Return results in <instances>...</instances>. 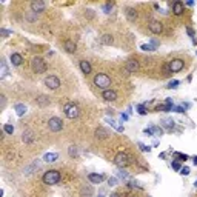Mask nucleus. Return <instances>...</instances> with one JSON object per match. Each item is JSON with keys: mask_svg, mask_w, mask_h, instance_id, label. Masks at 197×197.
<instances>
[{"mask_svg": "<svg viewBox=\"0 0 197 197\" xmlns=\"http://www.w3.org/2000/svg\"><path fill=\"white\" fill-rule=\"evenodd\" d=\"M68 152H69L71 157H77V155H78V149H77V146H69Z\"/></svg>", "mask_w": 197, "mask_h": 197, "instance_id": "31", "label": "nucleus"}, {"mask_svg": "<svg viewBox=\"0 0 197 197\" xmlns=\"http://www.w3.org/2000/svg\"><path fill=\"white\" fill-rule=\"evenodd\" d=\"M31 69L34 71V74H43L46 71V62L42 57H34L31 62Z\"/></svg>", "mask_w": 197, "mask_h": 197, "instance_id": "5", "label": "nucleus"}, {"mask_svg": "<svg viewBox=\"0 0 197 197\" xmlns=\"http://www.w3.org/2000/svg\"><path fill=\"white\" fill-rule=\"evenodd\" d=\"M94 85H96L97 88L103 89V91L111 89V78H109V75L103 74V72L96 74V75H94Z\"/></svg>", "mask_w": 197, "mask_h": 197, "instance_id": "2", "label": "nucleus"}, {"mask_svg": "<svg viewBox=\"0 0 197 197\" xmlns=\"http://www.w3.org/2000/svg\"><path fill=\"white\" fill-rule=\"evenodd\" d=\"M119 177H120V179H126V177H128V174L123 171V168H120V171H119Z\"/></svg>", "mask_w": 197, "mask_h": 197, "instance_id": "39", "label": "nucleus"}, {"mask_svg": "<svg viewBox=\"0 0 197 197\" xmlns=\"http://www.w3.org/2000/svg\"><path fill=\"white\" fill-rule=\"evenodd\" d=\"M35 168H38V160H37V162H34L32 165H29L28 168L25 169V173H26V174H31V173H32V169H35Z\"/></svg>", "mask_w": 197, "mask_h": 197, "instance_id": "29", "label": "nucleus"}, {"mask_svg": "<svg viewBox=\"0 0 197 197\" xmlns=\"http://www.w3.org/2000/svg\"><path fill=\"white\" fill-rule=\"evenodd\" d=\"M63 48H65V51H66V52H71V54L77 51V45H75V42H74V40H69V38L63 42Z\"/></svg>", "mask_w": 197, "mask_h": 197, "instance_id": "14", "label": "nucleus"}, {"mask_svg": "<svg viewBox=\"0 0 197 197\" xmlns=\"http://www.w3.org/2000/svg\"><path fill=\"white\" fill-rule=\"evenodd\" d=\"M137 109H139V114H142V115H145V114H146L145 105H137Z\"/></svg>", "mask_w": 197, "mask_h": 197, "instance_id": "34", "label": "nucleus"}, {"mask_svg": "<svg viewBox=\"0 0 197 197\" xmlns=\"http://www.w3.org/2000/svg\"><path fill=\"white\" fill-rule=\"evenodd\" d=\"M140 49H142V51H154L155 48H154L151 43H143V45H140Z\"/></svg>", "mask_w": 197, "mask_h": 197, "instance_id": "30", "label": "nucleus"}, {"mask_svg": "<svg viewBox=\"0 0 197 197\" xmlns=\"http://www.w3.org/2000/svg\"><path fill=\"white\" fill-rule=\"evenodd\" d=\"M48 126H49L51 131L59 133V131H62V128H63V122H62V119H59V117H51V119L48 120Z\"/></svg>", "mask_w": 197, "mask_h": 197, "instance_id": "7", "label": "nucleus"}, {"mask_svg": "<svg viewBox=\"0 0 197 197\" xmlns=\"http://www.w3.org/2000/svg\"><path fill=\"white\" fill-rule=\"evenodd\" d=\"M139 148H140L143 152H149V151H151V148L146 146V145H143V143H139Z\"/></svg>", "mask_w": 197, "mask_h": 197, "instance_id": "37", "label": "nucleus"}, {"mask_svg": "<svg viewBox=\"0 0 197 197\" xmlns=\"http://www.w3.org/2000/svg\"><path fill=\"white\" fill-rule=\"evenodd\" d=\"M194 185H195V186H197V180H195V183H194Z\"/></svg>", "mask_w": 197, "mask_h": 197, "instance_id": "48", "label": "nucleus"}, {"mask_svg": "<svg viewBox=\"0 0 197 197\" xmlns=\"http://www.w3.org/2000/svg\"><path fill=\"white\" fill-rule=\"evenodd\" d=\"M0 32H2V35H3V37H8V35L11 34V31H6V29H3V28L0 29Z\"/></svg>", "mask_w": 197, "mask_h": 197, "instance_id": "42", "label": "nucleus"}, {"mask_svg": "<svg viewBox=\"0 0 197 197\" xmlns=\"http://www.w3.org/2000/svg\"><path fill=\"white\" fill-rule=\"evenodd\" d=\"M139 69V62L137 60H128L125 65V72L131 74V72H136Z\"/></svg>", "mask_w": 197, "mask_h": 197, "instance_id": "11", "label": "nucleus"}, {"mask_svg": "<svg viewBox=\"0 0 197 197\" xmlns=\"http://www.w3.org/2000/svg\"><path fill=\"white\" fill-rule=\"evenodd\" d=\"M192 160H194V165H197V155L194 157V159H192Z\"/></svg>", "mask_w": 197, "mask_h": 197, "instance_id": "47", "label": "nucleus"}, {"mask_svg": "<svg viewBox=\"0 0 197 197\" xmlns=\"http://www.w3.org/2000/svg\"><path fill=\"white\" fill-rule=\"evenodd\" d=\"M102 97H103V100H106V102H114L117 99V93L114 89H106V91H103V93H102Z\"/></svg>", "mask_w": 197, "mask_h": 197, "instance_id": "12", "label": "nucleus"}, {"mask_svg": "<svg viewBox=\"0 0 197 197\" xmlns=\"http://www.w3.org/2000/svg\"><path fill=\"white\" fill-rule=\"evenodd\" d=\"M60 179L62 177H60V173L57 171V169H49V171H46L43 174V177H42L45 185H56V183L60 182Z\"/></svg>", "mask_w": 197, "mask_h": 197, "instance_id": "3", "label": "nucleus"}, {"mask_svg": "<svg viewBox=\"0 0 197 197\" xmlns=\"http://www.w3.org/2000/svg\"><path fill=\"white\" fill-rule=\"evenodd\" d=\"M93 194H94V189H93V186H89V185H86V186H83L80 189V197H91Z\"/></svg>", "mask_w": 197, "mask_h": 197, "instance_id": "19", "label": "nucleus"}, {"mask_svg": "<svg viewBox=\"0 0 197 197\" xmlns=\"http://www.w3.org/2000/svg\"><path fill=\"white\" fill-rule=\"evenodd\" d=\"M145 134H148V136H154V133H152V126H151V128H145Z\"/></svg>", "mask_w": 197, "mask_h": 197, "instance_id": "41", "label": "nucleus"}, {"mask_svg": "<svg viewBox=\"0 0 197 197\" xmlns=\"http://www.w3.org/2000/svg\"><path fill=\"white\" fill-rule=\"evenodd\" d=\"M112 42H114V38L109 34H103L100 37V43H103V45H112Z\"/></svg>", "mask_w": 197, "mask_h": 197, "instance_id": "22", "label": "nucleus"}, {"mask_svg": "<svg viewBox=\"0 0 197 197\" xmlns=\"http://www.w3.org/2000/svg\"><path fill=\"white\" fill-rule=\"evenodd\" d=\"M152 133H154V136H162L163 134V129L159 128V126H152Z\"/></svg>", "mask_w": 197, "mask_h": 197, "instance_id": "32", "label": "nucleus"}, {"mask_svg": "<svg viewBox=\"0 0 197 197\" xmlns=\"http://www.w3.org/2000/svg\"><path fill=\"white\" fill-rule=\"evenodd\" d=\"M112 6H114V3H111V2H109V3H106V5H103V11L108 14V12L111 11V8H112Z\"/></svg>", "mask_w": 197, "mask_h": 197, "instance_id": "35", "label": "nucleus"}, {"mask_svg": "<svg viewBox=\"0 0 197 197\" xmlns=\"http://www.w3.org/2000/svg\"><path fill=\"white\" fill-rule=\"evenodd\" d=\"M0 99H2V108H5V105H6V97L2 94V96H0Z\"/></svg>", "mask_w": 197, "mask_h": 197, "instance_id": "43", "label": "nucleus"}, {"mask_svg": "<svg viewBox=\"0 0 197 197\" xmlns=\"http://www.w3.org/2000/svg\"><path fill=\"white\" fill-rule=\"evenodd\" d=\"M111 197H122V194H120V192H112Z\"/></svg>", "mask_w": 197, "mask_h": 197, "instance_id": "45", "label": "nucleus"}, {"mask_svg": "<svg viewBox=\"0 0 197 197\" xmlns=\"http://www.w3.org/2000/svg\"><path fill=\"white\" fill-rule=\"evenodd\" d=\"M3 133H5V134H12V133H14V126L9 125V123H6V125L3 126Z\"/></svg>", "mask_w": 197, "mask_h": 197, "instance_id": "28", "label": "nucleus"}, {"mask_svg": "<svg viewBox=\"0 0 197 197\" xmlns=\"http://www.w3.org/2000/svg\"><path fill=\"white\" fill-rule=\"evenodd\" d=\"M11 62H12V65H14V66H20V65L23 63L22 54H19V52H12V54H11Z\"/></svg>", "mask_w": 197, "mask_h": 197, "instance_id": "16", "label": "nucleus"}, {"mask_svg": "<svg viewBox=\"0 0 197 197\" xmlns=\"http://www.w3.org/2000/svg\"><path fill=\"white\" fill-rule=\"evenodd\" d=\"M57 159H59V154H57V152H46V154L43 155V160L48 162V163H49V162H56Z\"/></svg>", "mask_w": 197, "mask_h": 197, "instance_id": "20", "label": "nucleus"}, {"mask_svg": "<svg viewBox=\"0 0 197 197\" xmlns=\"http://www.w3.org/2000/svg\"><path fill=\"white\" fill-rule=\"evenodd\" d=\"M99 197H103V195H99Z\"/></svg>", "mask_w": 197, "mask_h": 197, "instance_id": "49", "label": "nucleus"}, {"mask_svg": "<svg viewBox=\"0 0 197 197\" xmlns=\"http://www.w3.org/2000/svg\"><path fill=\"white\" fill-rule=\"evenodd\" d=\"M37 103L40 105V106H48V105L51 103V100H49V97H46V96H38V97H37Z\"/></svg>", "mask_w": 197, "mask_h": 197, "instance_id": "23", "label": "nucleus"}, {"mask_svg": "<svg viewBox=\"0 0 197 197\" xmlns=\"http://www.w3.org/2000/svg\"><path fill=\"white\" fill-rule=\"evenodd\" d=\"M45 3L40 2V0H34V2H31V11L34 12V14H38V12H43L45 11Z\"/></svg>", "mask_w": 197, "mask_h": 197, "instance_id": "10", "label": "nucleus"}, {"mask_svg": "<svg viewBox=\"0 0 197 197\" xmlns=\"http://www.w3.org/2000/svg\"><path fill=\"white\" fill-rule=\"evenodd\" d=\"M115 183H117V179H115V177H111V179L108 180V185H109V186H114Z\"/></svg>", "mask_w": 197, "mask_h": 197, "instance_id": "40", "label": "nucleus"}, {"mask_svg": "<svg viewBox=\"0 0 197 197\" xmlns=\"http://www.w3.org/2000/svg\"><path fill=\"white\" fill-rule=\"evenodd\" d=\"M22 140H23L25 143H31V142L34 140V137H32V133H29V131H26V133H23V134H22Z\"/></svg>", "mask_w": 197, "mask_h": 197, "instance_id": "25", "label": "nucleus"}, {"mask_svg": "<svg viewBox=\"0 0 197 197\" xmlns=\"http://www.w3.org/2000/svg\"><path fill=\"white\" fill-rule=\"evenodd\" d=\"M173 106H174V105H169V103L159 105V106L155 108V111H173Z\"/></svg>", "mask_w": 197, "mask_h": 197, "instance_id": "27", "label": "nucleus"}, {"mask_svg": "<svg viewBox=\"0 0 197 197\" xmlns=\"http://www.w3.org/2000/svg\"><path fill=\"white\" fill-rule=\"evenodd\" d=\"M126 16H128V19H129L131 22H134V20L137 19V11H136L134 8H128V9H126Z\"/></svg>", "mask_w": 197, "mask_h": 197, "instance_id": "24", "label": "nucleus"}, {"mask_svg": "<svg viewBox=\"0 0 197 197\" xmlns=\"http://www.w3.org/2000/svg\"><path fill=\"white\" fill-rule=\"evenodd\" d=\"M122 120H128V114H122Z\"/></svg>", "mask_w": 197, "mask_h": 197, "instance_id": "46", "label": "nucleus"}, {"mask_svg": "<svg viewBox=\"0 0 197 197\" xmlns=\"http://www.w3.org/2000/svg\"><path fill=\"white\" fill-rule=\"evenodd\" d=\"M148 29H149L152 34H162V31H163V25H162L159 20L151 19V20L148 22Z\"/></svg>", "mask_w": 197, "mask_h": 197, "instance_id": "8", "label": "nucleus"}, {"mask_svg": "<svg viewBox=\"0 0 197 197\" xmlns=\"http://www.w3.org/2000/svg\"><path fill=\"white\" fill-rule=\"evenodd\" d=\"M9 71H8V66H6V62L2 60V63H0V78H5L8 77Z\"/></svg>", "mask_w": 197, "mask_h": 197, "instance_id": "21", "label": "nucleus"}, {"mask_svg": "<svg viewBox=\"0 0 197 197\" xmlns=\"http://www.w3.org/2000/svg\"><path fill=\"white\" fill-rule=\"evenodd\" d=\"M103 179H105V177H103V174H96V173L88 174V180H89L91 183H94V185H99V183H100Z\"/></svg>", "mask_w": 197, "mask_h": 197, "instance_id": "15", "label": "nucleus"}, {"mask_svg": "<svg viewBox=\"0 0 197 197\" xmlns=\"http://www.w3.org/2000/svg\"><path fill=\"white\" fill-rule=\"evenodd\" d=\"M183 68H185V62H183L182 59H173V60L168 62V65H165L163 71L166 72L165 75H169V74H173V72L182 71Z\"/></svg>", "mask_w": 197, "mask_h": 197, "instance_id": "1", "label": "nucleus"}, {"mask_svg": "<svg viewBox=\"0 0 197 197\" xmlns=\"http://www.w3.org/2000/svg\"><path fill=\"white\" fill-rule=\"evenodd\" d=\"M94 134H96L97 139H106V137L109 136V133H108V131L105 129L103 126H99V128L96 129V133H94Z\"/></svg>", "mask_w": 197, "mask_h": 197, "instance_id": "18", "label": "nucleus"}, {"mask_svg": "<svg viewBox=\"0 0 197 197\" xmlns=\"http://www.w3.org/2000/svg\"><path fill=\"white\" fill-rule=\"evenodd\" d=\"M78 65H80V69H82V72L83 74H91V69H93V68H91V63L88 62V60H80V63H78Z\"/></svg>", "mask_w": 197, "mask_h": 197, "instance_id": "17", "label": "nucleus"}, {"mask_svg": "<svg viewBox=\"0 0 197 197\" xmlns=\"http://www.w3.org/2000/svg\"><path fill=\"white\" fill-rule=\"evenodd\" d=\"M45 86L49 89H57L60 86V78L57 75H48L45 78Z\"/></svg>", "mask_w": 197, "mask_h": 197, "instance_id": "9", "label": "nucleus"}, {"mask_svg": "<svg viewBox=\"0 0 197 197\" xmlns=\"http://www.w3.org/2000/svg\"><path fill=\"white\" fill-rule=\"evenodd\" d=\"M174 157H177V159H180V160H188V155L182 154V152H174Z\"/></svg>", "mask_w": 197, "mask_h": 197, "instance_id": "33", "label": "nucleus"}, {"mask_svg": "<svg viewBox=\"0 0 197 197\" xmlns=\"http://www.w3.org/2000/svg\"><path fill=\"white\" fill-rule=\"evenodd\" d=\"M173 12L176 16H182L183 12H185V5H183L180 0H176V2L173 3Z\"/></svg>", "mask_w": 197, "mask_h": 197, "instance_id": "13", "label": "nucleus"}, {"mask_svg": "<svg viewBox=\"0 0 197 197\" xmlns=\"http://www.w3.org/2000/svg\"><path fill=\"white\" fill-rule=\"evenodd\" d=\"M173 168H174V169H177V171H180V169H182V168H180V165H179L177 162H173Z\"/></svg>", "mask_w": 197, "mask_h": 197, "instance_id": "44", "label": "nucleus"}, {"mask_svg": "<svg viewBox=\"0 0 197 197\" xmlns=\"http://www.w3.org/2000/svg\"><path fill=\"white\" fill-rule=\"evenodd\" d=\"M63 111H65V115L68 117V119H77L78 114H80V109L75 103H66L63 106Z\"/></svg>", "mask_w": 197, "mask_h": 197, "instance_id": "6", "label": "nucleus"}, {"mask_svg": "<svg viewBox=\"0 0 197 197\" xmlns=\"http://www.w3.org/2000/svg\"><path fill=\"white\" fill-rule=\"evenodd\" d=\"M131 155L128 154V152H123V151H120V152H117L115 154V157H114V163H115V166H119V168H125V166H128L129 163H131Z\"/></svg>", "mask_w": 197, "mask_h": 197, "instance_id": "4", "label": "nucleus"}, {"mask_svg": "<svg viewBox=\"0 0 197 197\" xmlns=\"http://www.w3.org/2000/svg\"><path fill=\"white\" fill-rule=\"evenodd\" d=\"M179 83H180L179 80H173V82H169V83H168V86H166V88H168V89H173V88H176Z\"/></svg>", "mask_w": 197, "mask_h": 197, "instance_id": "36", "label": "nucleus"}, {"mask_svg": "<svg viewBox=\"0 0 197 197\" xmlns=\"http://www.w3.org/2000/svg\"><path fill=\"white\" fill-rule=\"evenodd\" d=\"M16 112H17L19 117H22V115L26 112V106H25V105H22V103H17V105H16Z\"/></svg>", "mask_w": 197, "mask_h": 197, "instance_id": "26", "label": "nucleus"}, {"mask_svg": "<svg viewBox=\"0 0 197 197\" xmlns=\"http://www.w3.org/2000/svg\"><path fill=\"white\" fill-rule=\"evenodd\" d=\"M180 174H182V176H188V174H189V168H188V166H183V168L180 169Z\"/></svg>", "mask_w": 197, "mask_h": 197, "instance_id": "38", "label": "nucleus"}]
</instances>
